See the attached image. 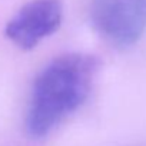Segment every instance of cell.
<instances>
[{"label": "cell", "instance_id": "6da1fadb", "mask_svg": "<svg viewBox=\"0 0 146 146\" xmlns=\"http://www.w3.org/2000/svg\"><path fill=\"white\" fill-rule=\"evenodd\" d=\"M100 60L88 53H67L54 57L36 76L25 119L32 139L46 137L89 98Z\"/></svg>", "mask_w": 146, "mask_h": 146}, {"label": "cell", "instance_id": "7a4b0ae2", "mask_svg": "<svg viewBox=\"0 0 146 146\" xmlns=\"http://www.w3.org/2000/svg\"><path fill=\"white\" fill-rule=\"evenodd\" d=\"M90 23L115 47H130L146 32V0H90Z\"/></svg>", "mask_w": 146, "mask_h": 146}, {"label": "cell", "instance_id": "3957f363", "mask_svg": "<svg viewBox=\"0 0 146 146\" xmlns=\"http://www.w3.org/2000/svg\"><path fill=\"white\" fill-rule=\"evenodd\" d=\"M63 20L60 0H30L6 23L5 36L16 47L32 50L56 33Z\"/></svg>", "mask_w": 146, "mask_h": 146}]
</instances>
